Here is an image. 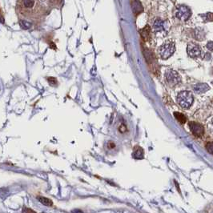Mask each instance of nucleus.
Returning <instances> with one entry per match:
<instances>
[{"label": "nucleus", "instance_id": "nucleus-1", "mask_svg": "<svg viewBox=\"0 0 213 213\" xmlns=\"http://www.w3.org/2000/svg\"><path fill=\"white\" fill-rule=\"evenodd\" d=\"M194 98L191 94V92L188 91H184L180 92L177 95V102L179 105L183 108H190L193 103Z\"/></svg>", "mask_w": 213, "mask_h": 213}, {"label": "nucleus", "instance_id": "nucleus-2", "mask_svg": "<svg viewBox=\"0 0 213 213\" xmlns=\"http://www.w3.org/2000/svg\"><path fill=\"white\" fill-rule=\"evenodd\" d=\"M175 51H176V47H175V44L173 42H171V41L167 42L159 47V56L163 59H167L170 58L174 54Z\"/></svg>", "mask_w": 213, "mask_h": 213}, {"label": "nucleus", "instance_id": "nucleus-3", "mask_svg": "<svg viewBox=\"0 0 213 213\" xmlns=\"http://www.w3.org/2000/svg\"><path fill=\"white\" fill-rule=\"evenodd\" d=\"M165 81L166 83L171 87L178 85L181 82V77L180 75L173 70H167L165 73Z\"/></svg>", "mask_w": 213, "mask_h": 213}, {"label": "nucleus", "instance_id": "nucleus-4", "mask_svg": "<svg viewBox=\"0 0 213 213\" xmlns=\"http://www.w3.org/2000/svg\"><path fill=\"white\" fill-rule=\"evenodd\" d=\"M191 11L188 7L182 5V6H179L177 7L176 16L179 19H180L182 21H187L188 18L191 17Z\"/></svg>", "mask_w": 213, "mask_h": 213}, {"label": "nucleus", "instance_id": "nucleus-5", "mask_svg": "<svg viewBox=\"0 0 213 213\" xmlns=\"http://www.w3.org/2000/svg\"><path fill=\"white\" fill-rule=\"evenodd\" d=\"M187 51H188V55L191 58H198L201 55V48L199 46L198 44H194V43H190L188 45L187 47Z\"/></svg>", "mask_w": 213, "mask_h": 213}, {"label": "nucleus", "instance_id": "nucleus-6", "mask_svg": "<svg viewBox=\"0 0 213 213\" xmlns=\"http://www.w3.org/2000/svg\"><path fill=\"white\" fill-rule=\"evenodd\" d=\"M189 128L191 131L193 135H195L197 137L202 136L204 133V128L200 123H195V122H190L189 123Z\"/></svg>", "mask_w": 213, "mask_h": 213}, {"label": "nucleus", "instance_id": "nucleus-7", "mask_svg": "<svg viewBox=\"0 0 213 213\" xmlns=\"http://www.w3.org/2000/svg\"><path fill=\"white\" fill-rule=\"evenodd\" d=\"M153 29L155 32H162L165 30V22L161 19L157 18L153 22Z\"/></svg>", "mask_w": 213, "mask_h": 213}, {"label": "nucleus", "instance_id": "nucleus-8", "mask_svg": "<svg viewBox=\"0 0 213 213\" xmlns=\"http://www.w3.org/2000/svg\"><path fill=\"white\" fill-rule=\"evenodd\" d=\"M210 89L209 86L207 84V83H198V84H195V86L193 87V90L196 93H204L207 91H208Z\"/></svg>", "mask_w": 213, "mask_h": 213}, {"label": "nucleus", "instance_id": "nucleus-9", "mask_svg": "<svg viewBox=\"0 0 213 213\" xmlns=\"http://www.w3.org/2000/svg\"><path fill=\"white\" fill-rule=\"evenodd\" d=\"M131 7H132L133 12L135 15H139L143 11L142 4L139 0H132L131 1Z\"/></svg>", "mask_w": 213, "mask_h": 213}, {"label": "nucleus", "instance_id": "nucleus-10", "mask_svg": "<svg viewBox=\"0 0 213 213\" xmlns=\"http://www.w3.org/2000/svg\"><path fill=\"white\" fill-rule=\"evenodd\" d=\"M144 152L143 148L140 147H135L134 148V152H133V157L135 159H140L144 158Z\"/></svg>", "mask_w": 213, "mask_h": 213}, {"label": "nucleus", "instance_id": "nucleus-11", "mask_svg": "<svg viewBox=\"0 0 213 213\" xmlns=\"http://www.w3.org/2000/svg\"><path fill=\"white\" fill-rule=\"evenodd\" d=\"M174 116L176 118V119L181 123V124H184V123H186L187 121V119H186V116H184V114L182 113H180V112H175L174 113Z\"/></svg>", "mask_w": 213, "mask_h": 213}, {"label": "nucleus", "instance_id": "nucleus-12", "mask_svg": "<svg viewBox=\"0 0 213 213\" xmlns=\"http://www.w3.org/2000/svg\"><path fill=\"white\" fill-rule=\"evenodd\" d=\"M195 36L196 39L203 40L205 37V33L202 29H196L195 31Z\"/></svg>", "mask_w": 213, "mask_h": 213}, {"label": "nucleus", "instance_id": "nucleus-13", "mask_svg": "<svg viewBox=\"0 0 213 213\" xmlns=\"http://www.w3.org/2000/svg\"><path fill=\"white\" fill-rule=\"evenodd\" d=\"M38 199L39 200L40 203H42L45 206H51L52 205V201L50 199L46 198V197H43V196H39Z\"/></svg>", "mask_w": 213, "mask_h": 213}, {"label": "nucleus", "instance_id": "nucleus-14", "mask_svg": "<svg viewBox=\"0 0 213 213\" xmlns=\"http://www.w3.org/2000/svg\"><path fill=\"white\" fill-rule=\"evenodd\" d=\"M19 25L22 27V29L24 30H27L31 27V23L29 22H27V21H24V20H20L19 21Z\"/></svg>", "mask_w": 213, "mask_h": 213}, {"label": "nucleus", "instance_id": "nucleus-15", "mask_svg": "<svg viewBox=\"0 0 213 213\" xmlns=\"http://www.w3.org/2000/svg\"><path fill=\"white\" fill-rule=\"evenodd\" d=\"M142 36L144 39H148V37L149 36V27L148 26L142 30Z\"/></svg>", "mask_w": 213, "mask_h": 213}, {"label": "nucleus", "instance_id": "nucleus-16", "mask_svg": "<svg viewBox=\"0 0 213 213\" xmlns=\"http://www.w3.org/2000/svg\"><path fill=\"white\" fill-rule=\"evenodd\" d=\"M206 149H207V151L209 152L210 154H212L213 155V143L212 142H209V143H208L205 146Z\"/></svg>", "mask_w": 213, "mask_h": 213}, {"label": "nucleus", "instance_id": "nucleus-17", "mask_svg": "<svg viewBox=\"0 0 213 213\" xmlns=\"http://www.w3.org/2000/svg\"><path fill=\"white\" fill-rule=\"evenodd\" d=\"M23 4L27 7H32L33 5H34V2H33V0H24Z\"/></svg>", "mask_w": 213, "mask_h": 213}, {"label": "nucleus", "instance_id": "nucleus-18", "mask_svg": "<svg viewBox=\"0 0 213 213\" xmlns=\"http://www.w3.org/2000/svg\"><path fill=\"white\" fill-rule=\"evenodd\" d=\"M47 80H48V82H49L50 84H51V85H56V84H57V80H55L54 78H53V77H49V78L47 79Z\"/></svg>", "mask_w": 213, "mask_h": 213}, {"label": "nucleus", "instance_id": "nucleus-19", "mask_svg": "<svg viewBox=\"0 0 213 213\" xmlns=\"http://www.w3.org/2000/svg\"><path fill=\"white\" fill-rule=\"evenodd\" d=\"M204 16H206V18L208 19V20H211V21H212L213 20V14L212 13H207L206 15H204ZM205 18V19H206Z\"/></svg>", "mask_w": 213, "mask_h": 213}, {"label": "nucleus", "instance_id": "nucleus-20", "mask_svg": "<svg viewBox=\"0 0 213 213\" xmlns=\"http://www.w3.org/2000/svg\"><path fill=\"white\" fill-rule=\"evenodd\" d=\"M207 48L208 49V50H210V51H213V42L212 41H210V42H208V44H207Z\"/></svg>", "mask_w": 213, "mask_h": 213}, {"label": "nucleus", "instance_id": "nucleus-21", "mask_svg": "<svg viewBox=\"0 0 213 213\" xmlns=\"http://www.w3.org/2000/svg\"><path fill=\"white\" fill-rule=\"evenodd\" d=\"M119 131H120V132H123H123H125V131H127L126 126H124V125H122V126L120 127L119 128Z\"/></svg>", "mask_w": 213, "mask_h": 213}, {"label": "nucleus", "instance_id": "nucleus-22", "mask_svg": "<svg viewBox=\"0 0 213 213\" xmlns=\"http://www.w3.org/2000/svg\"><path fill=\"white\" fill-rule=\"evenodd\" d=\"M209 127H210V130H211V131H212V133H213V119H212V121H211V123H210Z\"/></svg>", "mask_w": 213, "mask_h": 213}, {"label": "nucleus", "instance_id": "nucleus-23", "mask_svg": "<svg viewBox=\"0 0 213 213\" xmlns=\"http://www.w3.org/2000/svg\"><path fill=\"white\" fill-rule=\"evenodd\" d=\"M22 212H34V211H32V210L27 209V208H26V209L23 210V211H22Z\"/></svg>", "mask_w": 213, "mask_h": 213}]
</instances>
